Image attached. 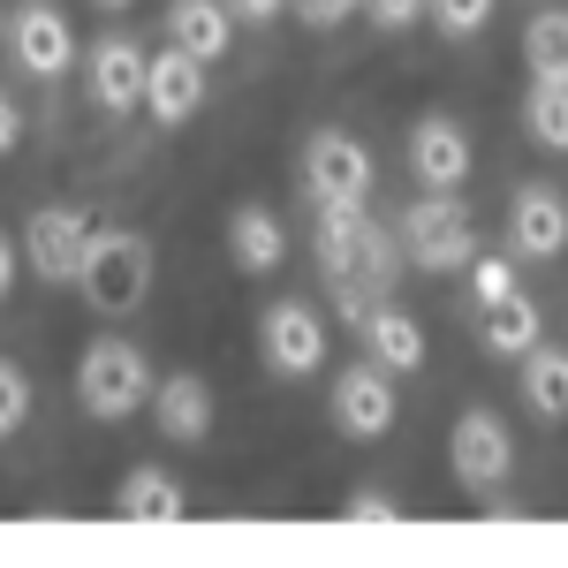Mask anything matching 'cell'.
I'll return each mask as SVG.
<instances>
[{"label": "cell", "instance_id": "6da1fadb", "mask_svg": "<svg viewBox=\"0 0 568 568\" xmlns=\"http://www.w3.org/2000/svg\"><path fill=\"white\" fill-rule=\"evenodd\" d=\"M311 251H318V273H326V288H334L349 326L364 318V304H379L394 288V235L364 205H318Z\"/></svg>", "mask_w": 568, "mask_h": 568}, {"label": "cell", "instance_id": "7a4b0ae2", "mask_svg": "<svg viewBox=\"0 0 568 568\" xmlns=\"http://www.w3.org/2000/svg\"><path fill=\"white\" fill-rule=\"evenodd\" d=\"M77 288H84V304L99 311V318H130V311L152 296V243H144L136 227H91Z\"/></svg>", "mask_w": 568, "mask_h": 568}, {"label": "cell", "instance_id": "3957f363", "mask_svg": "<svg viewBox=\"0 0 568 568\" xmlns=\"http://www.w3.org/2000/svg\"><path fill=\"white\" fill-rule=\"evenodd\" d=\"M77 402H84L99 425H122L152 402V364L136 342H91L77 356Z\"/></svg>", "mask_w": 568, "mask_h": 568}, {"label": "cell", "instance_id": "277c9868", "mask_svg": "<svg viewBox=\"0 0 568 568\" xmlns=\"http://www.w3.org/2000/svg\"><path fill=\"white\" fill-rule=\"evenodd\" d=\"M402 243L425 273H463L478 258V220L455 190H417V205L402 213Z\"/></svg>", "mask_w": 568, "mask_h": 568}, {"label": "cell", "instance_id": "5b68a950", "mask_svg": "<svg viewBox=\"0 0 568 568\" xmlns=\"http://www.w3.org/2000/svg\"><path fill=\"white\" fill-rule=\"evenodd\" d=\"M304 197L311 205H372V152L349 130L304 136Z\"/></svg>", "mask_w": 568, "mask_h": 568}, {"label": "cell", "instance_id": "8992f818", "mask_svg": "<svg viewBox=\"0 0 568 568\" xmlns=\"http://www.w3.org/2000/svg\"><path fill=\"white\" fill-rule=\"evenodd\" d=\"M394 417H402V394H394V372L387 364H372V356H356L334 372V425L349 439H387Z\"/></svg>", "mask_w": 568, "mask_h": 568}, {"label": "cell", "instance_id": "52a82bcc", "mask_svg": "<svg viewBox=\"0 0 568 568\" xmlns=\"http://www.w3.org/2000/svg\"><path fill=\"white\" fill-rule=\"evenodd\" d=\"M447 463H455L463 493H493V485L516 470V433L493 409H463L455 433H447Z\"/></svg>", "mask_w": 568, "mask_h": 568}, {"label": "cell", "instance_id": "ba28073f", "mask_svg": "<svg viewBox=\"0 0 568 568\" xmlns=\"http://www.w3.org/2000/svg\"><path fill=\"white\" fill-rule=\"evenodd\" d=\"M258 349H265V372H281V379H311L318 364H326V318L296 296H281V304L258 318Z\"/></svg>", "mask_w": 568, "mask_h": 568}, {"label": "cell", "instance_id": "9c48e42d", "mask_svg": "<svg viewBox=\"0 0 568 568\" xmlns=\"http://www.w3.org/2000/svg\"><path fill=\"white\" fill-rule=\"evenodd\" d=\"M8 53H16V69L23 77H69V61H77V31H69V16L53 8V0H23L16 16H8Z\"/></svg>", "mask_w": 568, "mask_h": 568}, {"label": "cell", "instance_id": "30bf717a", "mask_svg": "<svg viewBox=\"0 0 568 568\" xmlns=\"http://www.w3.org/2000/svg\"><path fill=\"white\" fill-rule=\"evenodd\" d=\"M84 251H91V213H77V205H39L23 220V258L53 288L84 273Z\"/></svg>", "mask_w": 568, "mask_h": 568}, {"label": "cell", "instance_id": "8fae6325", "mask_svg": "<svg viewBox=\"0 0 568 568\" xmlns=\"http://www.w3.org/2000/svg\"><path fill=\"white\" fill-rule=\"evenodd\" d=\"M144 69H152V53H144L136 39H122V31L91 39V53H84L91 99H99L106 114H130V106H144Z\"/></svg>", "mask_w": 568, "mask_h": 568}, {"label": "cell", "instance_id": "7c38bea8", "mask_svg": "<svg viewBox=\"0 0 568 568\" xmlns=\"http://www.w3.org/2000/svg\"><path fill=\"white\" fill-rule=\"evenodd\" d=\"M508 251L516 258H561L568 251V197L546 182H524L508 197Z\"/></svg>", "mask_w": 568, "mask_h": 568}, {"label": "cell", "instance_id": "4fadbf2b", "mask_svg": "<svg viewBox=\"0 0 568 568\" xmlns=\"http://www.w3.org/2000/svg\"><path fill=\"white\" fill-rule=\"evenodd\" d=\"M197 106H205V61L182 53V45L152 53V69H144V114H152L160 130H182Z\"/></svg>", "mask_w": 568, "mask_h": 568}, {"label": "cell", "instance_id": "5bb4252c", "mask_svg": "<svg viewBox=\"0 0 568 568\" xmlns=\"http://www.w3.org/2000/svg\"><path fill=\"white\" fill-rule=\"evenodd\" d=\"M409 175H417V190H463L470 182V130L447 114H425L409 130Z\"/></svg>", "mask_w": 568, "mask_h": 568}, {"label": "cell", "instance_id": "9a60e30c", "mask_svg": "<svg viewBox=\"0 0 568 568\" xmlns=\"http://www.w3.org/2000/svg\"><path fill=\"white\" fill-rule=\"evenodd\" d=\"M356 334H364V356H372V364H387V372H425V326H417L409 311L364 304Z\"/></svg>", "mask_w": 568, "mask_h": 568}, {"label": "cell", "instance_id": "2e32d148", "mask_svg": "<svg viewBox=\"0 0 568 568\" xmlns=\"http://www.w3.org/2000/svg\"><path fill=\"white\" fill-rule=\"evenodd\" d=\"M478 342H485V356L516 364V356H524L530 342H546V318H538V304H530L524 288H508V296L478 304Z\"/></svg>", "mask_w": 568, "mask_h": 568}, {"label": "cell", "instance_id": "e0dca14e", "mask_svg": "<svg viewBox=\"0 0 568 568\" xmlns=\"http://www.w3.org/2000/svg\"><path fill=\"white\" fill-rule=\"evenodd\" d=\"M227 258L243 265V273H281L288 258V227L273 205H235L227 213Z\"/></svg>", "mask_w": 568, "mask_h": 568}, {"label": "cell", "instance_id": "ac0fdd59", "mask_svg": "<svg viewBox=\"0 0 568 568\" xmlns=\"http://www.w3.org/2000/svg\"><path fill=\"white\" fill-rule=\"evenodd\" d=\"M152 417L168 439H205L213 433V387L197 372H168V379H152Z\"/></svg>", "mask_w": 568, "mask_h": 568}, {"label": "cell", "instance_id": "d6986e66", "mask_svg": "<svg viewBox=\"0 0 568 568\" xmlns=\"http://www.w3.org/2000/svg\"><path fill=\"white\" fill-rule=\"evenodd\" d=\"M168 39L213 69L220 53L235 45V16H227V0H168Z\"/></svg>", "mask_w": 568, "mask_h": 568}, {"label": "cell", "instance_id": "ffe728a7", "mask_svg": "<svg viewBox=\"0 0 568 568\" xmlns=\"http://www.w3.org/2000/svg\"><path fill=\"white\" fill-rule=\"evenodd\" d=\"M182 508H190L182 485L168 478V470H152V463L114 485V516H122V524H182Z\"/></svg>", "mask_w": 568, "mask_h": 568}, {"label": "cell", "instance_id": "44dd1931", "mask_svg": "<svg viewBox=\"0 0 568 568\" xmlns=\"http://www.w3.org/2000/svg\"><path fill=\"white\" fill-rule=\"evenodd\" d=\"M524 402L546 417V425H568V349H546V342H530L524 356Z\"/></svg>", "mask_w": 568, "mask_h": 568}, {"label": "cell", "instance_id": "7402d4cb", "mask_svg": "<svg viewBox=\"0 0 568 568\" xmlns=\"http://www.w3.org/2000/svg\"><path fill=\"white\" fill-rule=\"evenodd\" d=\"M524 69L546 84H568V8H538L524 23Z\"/></svg>", "mask_w": 568, "mask_h": 568}, {"label": "cell", "instance_id": "603a6c76", "mask_svg": "<svg viewBox=\"0 0 568 568\" xmlns=\"http://www.w3.org/2000/svg\"><path fill=\"white\" fill-rule=\"evenodd\" d=\"M524 130H530V144H546V152H568V84H546V77H530V91H524Z\"/></svg>", "mask_w": 568, "mask_h": 568}, {"label": "cell", "instance_id": "cb8c5ba5", "mask_svg": "<svg viewBox=\"0 0 568 568\" xmlns=\"http://www.w3.org/2000/svg\"><path fill=\"white\" fill-rule=\"evenodd\" d=\"M425 16H433L447 39H478L485 23H493V0H425Z\"/></svg>", "mask_w": 568, "mask_h": 568}, {"label": "cell", "instance_id": "d4e9b609", "mask_svg": "<svg viewBox=\"0 0 568 568\" xmlns=\"http://www.w3.org/2000/svg\"><path fill=\"white\" fill-rule=\"evenodd\" d=\"M23 417H31V379H23L16 356H0V439L23 433Z\"/></svg>", "mask_w": 568, "mask_h": 568}, {"label": "cell", "instance_id": "484cf974", "mask_svg": "<svg viewBox=\"0 0 568 568\" xmlns=\"http://www.w3.org/2000/svg\"><path fill=\"white\" fill-rule=\"evenodd\" d=\"M463 273H470L478 304H493V296H508V288H516V265H508V258H470Z\"/></svg>", "mask_w": 568, "mask_h": 568}, {"label": "cell", "instance_id": "4316f807", "mask_svg": "<svg viewBox=\"0 0 568 568\" xmlns=\"http://www.w3.org/2000/svg\"><path fill=\"white\" fill-rule=\"evenodd\" d=\"M288 8L304 16L311 31H342V23H349V16L364 8V0H288Z\"/></svg>", "mask_w": 568, "mask_h": 568}, {"label": "cell", "instance_id": "83f0119b", "mask_svg": "<svg viewBox=\"0 0 568 568\" xmlns=\"http://www.w3.org/2000/svg\"><path fill=\"white\" fill-rule=\"evenodd\" d=\"M364 16L379 31H409V23H425V0H364Z\"/></svg>", "mask_w": 568, "mask_h": 568}, {"label": "cell", "instance_id": "f1b7e54d", "mask_svg": "<svg viewBox=\"0 0 568 568\" xmlns=\"http://www.w3.org/2000/svg\"><path fill=\"white\" fill-rule=\"evenodd\" d=\"M349 516H356V524H394L402 508H394L387 493H364V485H356V493H349Z\"/></svg>", "mask_w": 568, "mask_h": 568}, {"label": "cell", "instance_id": "f546056e", "mask_svg": "<svg viewBox=\"0 0 568 568\" xmlns=\"http://www.w3.org/2000/svg\"><path fill=\"white\" fill-rule=\"evenodd\" d=\"M227 16H235V23H281L288 0H227Z\"/></svg>", "mask_w": 568, "mask_h": 568}, {"label": "cell", "instance_id": "4dcf8cb0", "mask_svg": "<svg viewBox=\"0 0 568 568\" xmlns=\"http://www.w3.org/2000/svg\"><path fill=\"white\" fill-rule=\"evenodd\" d=\"M16 144H23V106H16V99L0 91V160H8Z\"/></svg>", "mask_w": 568, "mask_h": 568}, {"label": "cell", "instance_id": "1f68e13d", "mask_svg": "<svg viewBox=\"0 0 568 568\" xmlns=\"http://www.w3.org/2000/svg\"><path fill=\"white\" fill-rule=\"evenodd\" d=\"M8 288H16V243L0 235V296H8Z\"/></svg>", "mask_w": 568, "mask_h": 568}, {"label": "cell", "instance_id": "d6a6232c", "mask_svg": "<svg viewBox=\"0 0 568 568\" xmlns=\"http://www.w3.org/2000/svg\"><path fill=\"white\" fill-rule=\"evenodd\" d=\"M99 8H130V0H99Z\"/></svg>", "mask_w": 568, "mask_h": 568}, {"label": "cell", "instance_id": "836d02e7", "mask_svg": "<svg viewBox=\"0 0 568 568\" xmlns=\"http://www.w3.org/2000/svg\"><path fill=\"white\" fill-rule=\"evenodd\" d=\"M0 39H8V23H0Z\"/></svg>", "mask_w": 568, "mask_h": 568}]
</instances>
